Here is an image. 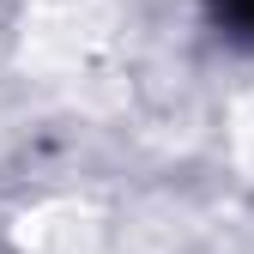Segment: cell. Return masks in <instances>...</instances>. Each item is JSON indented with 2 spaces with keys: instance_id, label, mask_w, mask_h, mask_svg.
Instances as JSON below:
<instances>
[{
  "instance_id": "6da1fadb",
  "label": "cell",
  "mask_w": 254,
  "mask_h": 254,
  "mask_svg": "<svg viewBox=\"0 0 254 254\" xmlns=\"http://www.w3.org/2000/svg\"><path fill=\"white\" fill-rule=\"evenodd\" d=\"M212 12H218V24H224L230 37L254 43V0H212Z\"/></svg>"
}]
</instances>
